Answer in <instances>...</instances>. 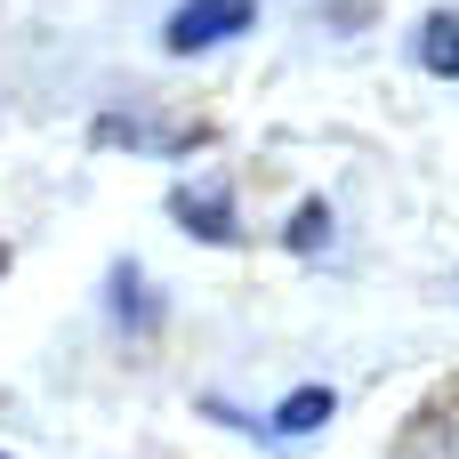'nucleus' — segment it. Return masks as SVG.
<instances>
[{
	"instance_id": "obj_2",
	"label": "nucleus",
	"mask_w": 459,
	"mask_h": 459,
	"mask_svg": "<svg viewBox=\"0 0 459 459\" xmlns=\"http://www.w3.org/2000/svg\"><path fill=\"white\" fill-rule=\"evenodd\" d=\"M169 218H178V234H194V242H242V218H234V194L226 186H178L169 194Z\"/></svg>"
},
{
	"instance_id": "obj_1",
	"label": "nucleus",
	"mask_w": 459,
	"mask_h": 459,
	"mask_svg": "<svg viewBox=\"0 0 459 459\" xmlns=\"http://www.w3.org/2000/svg\"><path fill=\"white\" fill-rule=\"evenodd\" d=\"M258 24V0H178L169 24H161V48L169 56H202V48H226Z\"/></svg>"
},
{
	"instance_id": "obj_8",
	"label": "nucleus",
	"mask_w": 459,
	"mask_h": 459,
	"mask_svg": "<svg viewBox=\"0 0 459 459\" xmlns=\"http://www.w3.org/2000/svg\"><path fill=\"white\" fill-rule=\"evenodd\" d=\"M0 459H8V452H0Z\"/></svg>"
},
{
	"instance_id": "obj_6",
	"label": "nucleus",
	"mask_w": 459,
	"mask_h": 459,
	"mask_svg": "<svg viewBox=\"0 0 459 459\" xmlns=\"http://www.w3.org/2000/svg\"><path fill=\"white\" fill-rule=\"evenodd\" d=\"M282 242H290L299 258L331 250V202H299V210H290V226H282Z\"/></svg>"
},
{
	"instance_id": "obj_7",
	"label": "nucleus",
	"mask_w": 459,
	"mask_h": 459,
	"mask_svg": "<svg viewBox=\"0 0 459 459\" xmlns=\"http://www.w3.org/2000/svg\"><path fill=\"white\" fill-rule=\"evenodd\" d=\"M0 274H8V250H0Z\"/></svg>"
},
{
	"instance_id": "obj_4",
	"label": "nucleus",
	"mask_w": 459,
	"mask_h": 459,
	"mask_svg": "<svg viewBox=\"0 0 459 459\" xmlns=\"http://www.w3.org/2000/svg\"><path fill=\"white\" fill-rule=\"evenodd\" d=\"M331 411H339V395H331V387H290V395L274 403L266 436H315V428H331Z\"/></svg>"
},
{
	"instance_id": "obj_5",
	"label": "nucleus",
	"mask_w": 459,
	"mask_h": 459,
	"mask_svg": "<svg viewBox=\"0 0 459 459\" xmlns=\"http://www.w3.org/2000/svg\"><path fill=\"white\" fill-rule=\"evenodd\" d=\"M411 56H420V65H428L436 81H459V16H452V8H436V16L420 24Z\"/></svg>"
},
{
	"instance_id": "obj_3",
	"label": "nucleus",
	"mask_w": 459,
	"mask_h": 459,
	"mask_svg": "<svg viewBox=\"0 0 459 459\" xmlns=\"http://www.w3.org/2000/svg\"><path fill=\"white\" fill-rule=\"evenodd\" d=\"M105 307H113V331H121V339H145V331L161 323V299L145 290V266H137V258H113V274H105Z\"/></svg>"
}]
</instances>
